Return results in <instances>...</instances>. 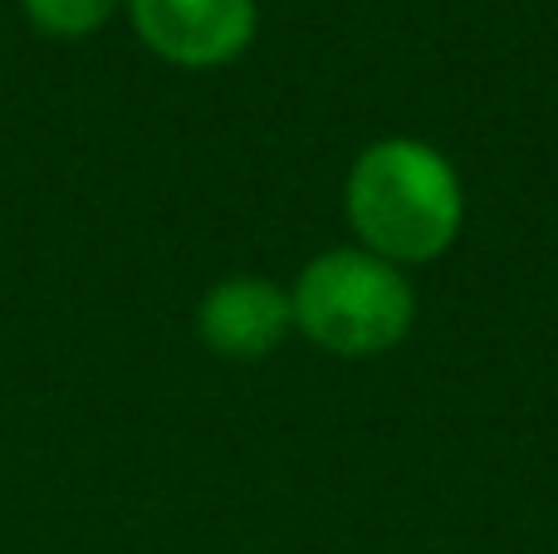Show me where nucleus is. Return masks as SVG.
<instances>
[{"label":"nucleus","mask_w":558,"mask_h":554,"mask_svg":"<svg viewBox=\"0 0 558 554\" xmlns=\"http://www.w3.org/2000/svg\"><path fill=\"white\" fill-rule=\"evenodd\" d=\"M465 216L456 167L422 137H383L348 172V221L383 261H436Z\"/></svg>","instance_id":"obj_1"},{"label":"nucleus","mask_w":558,"mask_h":554,"mask_svg":"<svg viewBox=\"0 0 558 554\" xmlns=\"http://www.w3.org/2000/svg\"><path fill=\"white\" fill-rule=\"evenodd\" d=\"M196 324H202V339L221 359L255 363L279 349V339L294 324V304L279 285L260 280V275H231L202 300Z\"/></svg>","instance_id":"obj_4"},{"label":"nucleus","mask_w":558,"mask_h":554,"mask_svg":"<svg viewBox=\"0 0 558 554\" xmlns=\"http://www.w3.org/2000/svg\"><path fill=\"white\" fill-rule=\"evenodd\" d=\"M133 25L162 59L211 69L255 39V0H128Z\"/></svg>","instance_id":"obj_3"},{"label":"nucleus","mask_w":558,"mask_h":554,"mask_svg":"<svg viewBox=\"0 0 558 554\" xmlns=\"http://www.w3.org/2000/svg\"><path fill=\"white\" fill-rule=\"evenodd\" d=\"M118 0H25V15L35 20L45 35L54 39H78L94 35L108 15H113Z\"/></svg>","instance_id":"obj_5"},{"label":"nucleus","mask_w":558,"mask_h":554,"mask_svg":"<svg viewBox=\"0 0 558 554\" xmlns=\"http://www.w3.org/2000/svg\"><path fill=\"white\" fill-rule=\"evenodd\" d=\"M294 324L338 359L387 353L407 339L416 294L392 261L373 251H328L304 265L294 294Z\"/></svg>","instance_id":"obj_2"}]
</instances>
